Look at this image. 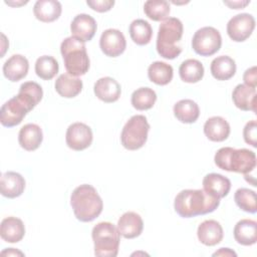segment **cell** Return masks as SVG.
Listing matches in <instances>:
<instances>
[{
	"instance_id": "6da1fadb",
	"label": "cell",
	"mask_w": 257,
	"mask_h": 257,
	"mask_svg": "<svg viewBox=\"0 0 257 257\" xmlns=\"http://www.w3.org/2000/svg\"><path fill=\"white\" fill-rule=\"evenodd\" d=\"M42 87L35 81H26L20 85L17 95L8 99L0 109V122L6 127L18 125L25 115L42 99Z\"/></svg>"
},
{
	"instance_id": "7a4b0ae2",
	"label": "cell",
	"mask_w": 257,
	"mask_h": 257,
	"mask_svg": "<svg viewBox=\"0 0 257 257\" xmlns=\"http://www.w3.org/2000/svg\"><path fill=\"white\" fill-rule=\"evenodd\" d=\"M219 205L220 199L210 195L203 189L183 190L178 193L174 202L175 211L183 218H192L212 213Z\"/></svg>"
},
{
	"instance_id": "3957f363",
	"label": "cell",
	"mask_w": 257,
	"mask_h": 257,
	"mask_svg": "<svg viewBox=\"0 0 257 257\" xmlns=\"http://www.w3.org/2000/svg\"><path fill=\"white\" fill-rule=\"evenodd\" d=\"M70 206L77 220L91 222L102 212L103 202L94 187L83 184L71 193Z\"/></svg>"
},
{
	"instance_id": "277c9868",
	"label": "cell",
	"mask_w": 257,
	"mask_h": 257,
	"mask_svg": "<svg viewBox=\"0 0 257 257\" xmlns=\"http://www.w3.org/2000/svg\"><path fill=\"white\" fill-rule=\"evenodd\" d=\"M215 165L224 171L249 174L256 167V155L248 149L224 147L217 151L214 157Z\"/></svg>"
},
{
	"instance_id": "5b68a950",
	"label": "cell",
	"mask_w": 257,
	"mask_h": 257,
	"mask_svg": "<svg viewBox=\"0 0 257 257\" xmlns=\"http://www.w3.org/2000/svg\"><path fill=\"white\" fill-rule=\"evenodd\" d=\"M183 32V23L176 17H169L160 24L156 47L163 58L174 59L181 54L182 48L178 43L182 39Z\"/></svg>"
},
{
	"instance_id": "8992f818",
	"label": "cell",
	"mask_w": 257,
	"mask_h": 257,
	"mask_svg": "<svg viewBox=\"0 0 257 257\" xmlns=\"http://www.w3.org/2000/svg\"><path fill=\"white\" fill-rule=\"evenodd\" d=\"M60 52L68 74L77 77L88 71L89 57L84 42L73 36L66 37L61 42Z\"/></svg>"
},
{
	"instance_id": "52a82bcc",
	"label": "cell",
	"mask_w": 257,
	"mask_h": 257,
	"mask_svg": "<svg viewBox=\"0 0 257 257\" xmlns=\"http://www.w3.org/2000/svg\"><path fill=\"white\" fill-rule=\"evenodd\" d=\"M91 237L95 256L115 257L117 255L120 234L115 225L110 222H99L92 228Z\"/></svg>"
},
{
	"instance_id": "ba28073f",
	"label": "cell",
	"mask_w": 257,
	"mask_h": 257,
	"mask_svg": "<svg viewBox=\"0 0 257 257\" xmlns=\"http://www.w3.org/2000/svg\"><path fill=\"white\" fill-rule=\"evenodd\" d=\"M150 123L143 114L133 115L123 125L120 134V142L124 149L137 151L143 148L148 140Z\"/></svg>"
},
{
	"instance_id": "9c48e42d",
	"label": "cell",
	"mask_w": 257,
	"mask_h": 257,
	"mask_svg": "<svg viewBox=\"0 0 257 257\" xmlns=\"http://www.w3.org/2000/svg\"><path fill=\"white\" fill-rule=\"evenodd\" d=\"M221 45V34L212 26H205L198 29L192 38V48L201 56H211L215 54L220 50Z\"/></svg>"
},
{
	"instance_id": "30bf717a",
	"label": "cell",
	"mask_w": 257,
	"mask_h": 257,
	"mask_svg": "<svg viewBox=\"0 0 257 257\" xmlns=\"http://www.w3.org/2000/svg\"><path fill=\"white\" fill-rule=\"evenodd\" d=\"M255 28V19L249 13L233 16L227 23V34L235 42H243L249 38Z\"/></svg>"
},
{
	"instance_id": "8fae6325",
	"label": "cell",
	"mask_w": 257,
	"mask_h": 257,
	"mask_svg": "<svg viewBox=\"0 0 257 257\" xmlns=\"http://www.w3.org/2000/svg\"><path fill=\"white\" fill-rule=\"evenodd\" d=\"M92 131L83 122H73L66 131L65 142L69 149L73 151H83L92 143Z\"/></svg>"
},
{
	"instance_id": "7c38bea8",
	"label": "cell",
	"mask_w": 257,
	"mask_h": 257,
	"mask_svg": "<svg viewBox=\"0 0 257 257\" xmlns=\"http://www.w3.org/2000/svg\"><path fill=\"white\" fill-rule=\"evenodd\" d=\"M99 47L101 51L109 57H116L123 53L126 47V41L122 32L118 29L109 28L104 30L99 38Z\"/></svg>"
},
{
	"instance_id": "4fadbf2b",
	"label": "cell",
	"mask_w": 257,
	"mask_h": 257,
	"mask_svg": "<svg viewBox=\"0 0 257 257\" xmlns=\"http://www.w3.org/2000/svg\"><path fill=\"white\" fill-rule=\"evenodd\" d=\"M97 29V24L94 18L88 14L76 15L70 24L71 36L81 40L82 42L90 41Z\"/></svg>"
},
{
	"instance_id": "5bb4252c",
	"label": "cell",
	"mask_w": 257,
	"mask_h": 257,
	"mask_svg": "<svg viewBox=\"0 0 257 257\" xmlns=\"http://www.w3.org/2000/svg\"><path fill=\"white\" fill-rule=\"evenodd\" d=\"M116 227L120 236L125 239H134L142 234L144 222L138 213L128 211L119 217Z\"/></svg>"
},
{
	"instance_id": "9a60e30c",
	"label": "cell",
	"mask_w": 257,
	"mask_h": 257,
	"mask_svg": "<svg viewBox=\"0 0 257 257\" xmlns=\"http://www.w3.org/2000/svg\"><path fill=\"white\" fill-rule=\"evenodd\" d=\"M95 96L107 103L116 101L121 93L120 84L112 77L104 76L96 80L93 86Z\"/></svg>"
},
{
	"instance_id": "2e32d148",
	"label": "cell",
	"mask_w": 257,
	"mask_h": 257,
	"mask_svg": "<svg viewBox=\"0 0 257 257\" xmlns=\"http://www.w3.org/2000/svg\"><path fill=\"white\" fill-rule=\"evenodd\" d=\"M24 189L25 180L19 173L9 171L2 174L0 180V192L2 196L14 199L21 196Z\"/></svg>"
},
{
	"instance_id": "e0dca14e",
	"label": "cell",
	"mask_w": 257,
	"mask_h": 257,
	"mask_svg": "<svg viewBox=\"0 0 257 257\" xmlns=\"http://www.w3.org/2000/svg\"><path fill=\"white\" fill-rule=\"evenodd\" d=\"M28 69L29 62L27 58L21 54H13L3 64V74L12 82L24 78L27 75Z\"/></svg>"
},
{
	"instance_id": "ac0fdd59",
	"label": "cell",
	"mask_w": 257,
	"mask_h": 257,
	"mask_svg": "<svg viewBox=\"0 0 257 257\" xmlns=\"http://www.w3.org/2000/svg\"><path fill=\"white\" fill-rule=\"evenodd\" d=\"M202 185L204 191L218 199L226 197L231 189V181L217 173L207 174L203 179Z\"/></svg>"
},
{
	"instance_id": "d6986e66",
	"label": "cell",
	"mask_w": 257,
	"mask_h": 257,
	"mask_svg": "<svg viewBox=\"0 0 257 257\" xmlns=\"http://www.w3.org/2000/svg\"><path fill=\"white\" fill-rule=\"evenodd\" d=\"M197 236L202 244L206 246H215L222 241L224 232L218 221L206 220L199 225Z\"/></svg>"
},
{
	"instance_id": "ffe728a7",
	"label": "cell",
	"mask_w": 257,
	"mask_h": 257,
	"mask_svg": "<svg viewBox=\"0 0 257 257\" xmlns=\"http://www.w3.org/2000/svg\"><path fill=\"white\" fill-rule=\"evenodd\" d=\"M43 140L41 127L36 123L24 124L18 134V142L22 149L28 152L37 150Z\"/></svg>"
},
{
	"instance_id": "44dd1931",
	"label": "cell",
	"mask_w": 257,
	"mask_h": 257,
	"mask_svg": "<svg viewBox=\"0 0 257 257\" xmlns=\"http://www.w3.org/2000/svg\"><path fill=\"white\" fill-rule=\"evenodd\" d=\"M25 235V226L21 219L16 217L4 218L0 225V236L8 243H17Z\"/></svg>"
},
{
	"instance_id": "7402d4cb",
	"label": "cell",
	"mask_w": 257,
	"mask_h": 257,
	"mask_svg": "<svg viewBox=\"0 0 257 257\" xmlns=\"http://www.w3.org/2000/svg\"><path fill=\"white\" fill-rule=\"evenodd\" d=\"M232 99L239 109L256 111V88L240 83L233 89Z\"/></svg>"
},
{
	"instance_id": "603a6c76",
	"label": "cell",
	"mask_w": 257,
	"mask_h": 257,
	"mask_svg": "<svg viewBox=\"0 0 257 257\" xmlns=\"http://www.w3.org/2000/svg\"><path fill=\"white\" fill-rule=\"evenodd\" d=\"M61 11L60 2L55 0H38L33 6V13L36 19L45 23L57 20L61 15Z\"/></svg>"
},
{
	"instance_id": "cb8c5ba5",
	"label": "cell",
	"mask_w": 257,
	"mask_h": 257,
	"mask_svg": "<svg viewBox=\"0 0 257 257\" xmlns=\"http://www.w3.org/2000/svg\"><path fill=\"white\" fill-rule=\"evenodd\" d=\"M204 134L212 142H223L230 135V124L222 116H212L204 123Z\"/></svg>"
},
{
	"instance_id": "d4e9b609",
	"label": "cell",
	"mask_w": 257,
	"mask_h": 257,
	"mask_svg": "<svg viewBox=\"0 0 257 257\" xmlns=\"http://www.w3.org/2000/svg\"><path fill=\"white\" fill-rule=\"evenodd\" d=\"M234 239L238 244L250 246L257 241V223L251 219H242L234 227Z\"/></svg>"
},
{
	"instance_id": "484cf974",
	"label": "cell",
	"mask_w": 257,
	"mask_h": 257,
	"mask_svg": "<svg viewBox=\"0 0 257 257\" xmlns=\"http://www.w3.org/2000/svg\"><path fill=\"white\" fill-rule=\"evenodd\" d=\"M82 80L68 73L60 74L55 80L54 87L56 92L65 98L75 97L82 90Z\"/></svg>"
},
{
	"instance_id": "4316f807",
	"label": "cell",
	"mask_w": 257,
	"mask_h": 257,
	"mask_svg": "<svg viewBox=\"0 0 257 257\" xmlns=\"http://www.w3.org/2000/svg\"><path fill=\"white\" fill-rule=\"evenodd\" d=\"M210 70L213 77L217 80H228L236 72V63L230 56L220 55L212 60Z\"/></svg>"
},
{
	"instance_id": "83f0119b",
	"label": "cell",
	"mask_w": 257,
	"mask_h": 257,
	"mask_svg": "<svg viewBox=\"0 0 257 257\" xmlns=\"http://www.w3.org/2000/svg\"><path fill=\"white\" fill-rule=\"evenodd\" d=\"M173 110L176 118L184 123H193L200 115L199 105L194 100L188 98L176 102Z\"/></svg>"
},
{
	"instance_id": "f1b7e54d",
	"label": "cell",
	"mask_w": 257,
	"mask_h": 257,
	"mask_svg": "<svg viewBox=\"0 0 257 257\" xmlns=\"http://www.w3.org/2000/svg\"><path fill=\"white\" fill-rule=\"evenodd\" d=\"M204 72L205 70L203 64L194 58L186 59L179 67L181 79L188 83H196L200 81L204 76Z\"/></svg>"
},
{
	"instance_id": "f546056e",
	"label": "cell",
	"mask_w": 257,
	"mask_h": 257,
	"mask_svg": "<svg viewBox=\"0 0 257 257\" xmlns=\"http://www.w3.org/2000/svg\"><path fill=\"white\" fill-rule=\"evenodd\" d=\"M173 67L164 61H155L148 68L150 80L158 85H166L173 79Z\"/></svg>"
},
{
	"instance_id": "4dcf8cb0",
	"label": "cell",
	"mask_w": 257,
	"mask_h": 257,
	"mask_svg": "<svg viewBox=\"0 0 257 257\" xmlns=\"http://www.w3.org/2000/svg\"><path fill=\"white\" fill-rule=\"evenodd\" d=\"M132 40L138 45H147L153 36L151 24L144 19H136L130 24L128 28Z\"/></svg>"
},
{
	"instance_id": "1f68e13d",
	"label": "cell",
	"mask_w": 257,
	"mask_h": 257,
	"mask_svg": "<svg viewBox=\"0 0 257 257\" xmlns=\"http://www.w3.org/2000/svg\"><path fill=\"white\" fill-rule=\"evenodd\" d=\"M156 100L157 93L150 87H140L136 89L131 97L132 105L138 110H147L152 108Z\"/></svg>"
},
{
	"instance_id": "d6a6232c",
	"label": "cell",
	"mask_w": 257,
	"mask_h": 257,
	"mask_svg": "<svg viewBox=\"0 0 257 257\" xmlns=\"http://www.w3.org/2000/svg\"><path fill=\"white\" fill-rule=\"evenodd\" d=\"M144 12L150 19L162 21L169 17L171 8L166 0H148L144 4Z\"/></svg>"
},
{
	"instance_id": "836d02e7",
	"label": "cell",
	"mask_w": 257,
	"mask_h": 257,
	"mask_svg": "<svg viewBox=\"0 0 257 257\" xmlns=\"http://www.w3.org/2000/svg\"><path fill=\"white\" fill-rule=\"evenodd\" d=\"M58 69L57 60L50 55H42L35 62V72L38 77L44 80L52 79L57 74Z\"/></svg>"
},
{
	"instance_id": "e575fe53",
	"label": "cell",
	"mask_w": 257,
	"mask_h": 257,
	"mask_svg": "<svg viewBox=\"0 0 257 257\" xmlns=\"http://www.w3.org/2000/svg\"><path fill=\"white\" fill-rule=\"evenodd\" d=\"M234 201L241 210L251 214L256 213V193L254 191L248 188H240L235 192Z\"/></svg>"
},
{
	"instance_id": "d590c367",
	"label": "cell",
	"mask_w": 257,
	"mask_h": 257,
	"mask_svg": "<svg viewBox=\"0 0 257 257\" xmlns=\"http://www.w3.org/2000/svg\"><path fill=\"white\" fill-rule=\"evenodd\" d=\"M244 141L252 147H257V123L255 119L248 121L243 128Z\"/></svg>"
},
{
	"instance_id": "8d00e7d4",
	"label": "cell",
	"mask_w": 257,
	"mask_h": 257,
	"mask_svg": "<svg viewBox=\"0 0 257 257\" xmlns=\"http://www.w3.org/2000/svg\"><path fill=\"white\" fill-rule=\"evenodd\" d=\"M86 4L96 12H106L109 11L114 5L113 0H87Z\"/></svg>"
},
{
	"instance_id": "74e56055",
	"label": "cell",
	"mask_w": 257,
	"mask_h": 257,
	"mask_svg": "<svg viewBox=\"0 0 257 257\" xmlns=\"http://www.w3.org/2000/svg\"><path fill=\"white\" fill-rule=\"evenodd\" d=\"M243 80L244 84L256 88L257 86V72H256V66H252L245 70L243 74Z\"/></svg>"
},
{
	"instance_id": "f35d334b",
	"label": "cell",
	"mask_w": 257,
	"mask_h": 257,
	"mask_svg": "<svg viewBox=\"0 0 257 257\" xmlns=\"http://www.w3.org/2000/svg\"><path fill=\"white\" fill-rule=\"evenodd\" d=\"M249 3H250V1H248V0H246V1H224V4L229 6L231 9H242V8L246 7Z\"/></svg>"
},
{
	"instance_id": "ab89813d",
	"label": "cell",
	"mask_w": 257,
	"mask_h": 257,
	"mask_svg": "<svg viewBox=\"0 0 257 257\" xmlns=\"http://www.w3.org/2000/svg\"><path fill=\"white\" fill-rule=\"evenodd\" d=\"M213 256H235L236 257L237 254L230 248H220L218 251L213 253Z\"/></svg>"
},
{
	"instance_id": "60d3db41",
	"label": "cell",
	"mask_w": 257,
	"mask_h": 257,
	"mask_svg": "<svg viewBox=\"0 0 257 257\" xmlns=\"http://www.w3.org/2000/svg\"><path fill=\"white\" fill-rule=\"evenodd\" d=\"M1 255L2 256H4V255H8V256H10V255H20V256H23L24 254L21 251L16 250L14 248H6L5 250H3L1 252Z\"/></svg>"
}]
</instances>
